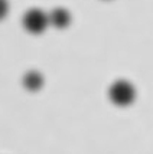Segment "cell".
Listing matches in <instances>:
<instances>
[{
	"label": "cell",
	"mask_w": 153,
	"mask_h": 154,
	"mask_svg": "<svg viewBox=\"0 0 153 154\" xmlns=\"http://www.w3.org/2000/svg\"><path fill=\"white\" fill-rule=\"evenodd\" d=\"M108 98L119 107L130 105L136 98V88L130 81L117 79L108 88Z\"/></svg>",
	"instance_id": "1"
},
{
	"label": "cell",
	"mask_w": 153,
	"mask_h": 154,
	"mask_svg": "<svg viewBox=\"0 0 153 154\" xmlns=\"http://www.w3.org/2000/svg\"><path fill=\"white\" fill-rule=\"evenodd\" d=\"M22 25H23V27L26 29L29 33L39 35L49 26V23H48V13H45L42 9L32 7V9L26 10V13L23 14Z\"/></svg>",
	"instance_id": "2"
},
{
	"label": "cell",
	"mask_w": 153,
	"mask_h": 154,
	"mask_svg": "<svg viewBox=\"0 0 153 154\" xmlns=\"http://www.w3.org/2000/svg\"><path fill=\"white\" fill-rule=\"evenodd\" d=\"M48 23L53 27L64 29L71 23V13L64 7H55L48 13Z\"/></svg>",
	"instance_id": "3"
},
{
	"label": "cell",
	"mask_w": 153,
	"mask_h": 154,
	"mask_svg": "<svg viewBox=\"0 0 153 154\" xmlns=\"http://www.w3.org/2000/svg\"><path fill=\"white\" fill-rule=\"evenodd\" d=\"M22 84H23V87L26 88L27 91H38L43 85V76H42L39 71L30 69V71H27L26 74L23 75Z\"/></svg>",
	"instance_id": "4"
},
{
	"label": "cell",
	"mask_w": 153,
	"mask_h": 154,
	"mask_svg": "<svg viewBox=\"0 0 153 154\" xmlns=\"http://www.w3.org/2000/svg\"><path fill=\"white\" fill-rule=\"evenodd\" d=\"M9 13V0H0V20H3Z\"/></svg>",
	"instance_id": "5"
}]
</instances>
